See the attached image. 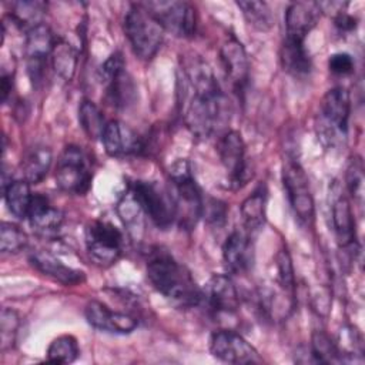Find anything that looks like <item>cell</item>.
Here are the masks:
<instances>
[{
  "label": "cell",
  "instance_id": "obj_15",
  "mask_svg": "<svg viewBox=\"0 0 365 365\" xmlns=\"http://www.w3.org/2000/svg\"><path fill=\"white\" fill-rule=\"evenodd\" d=\"M84 315L91 327L106 332L130 334L137 328V319L134 317L113 311L100 301H90L86 305Z\"/></svg>",
  "mask_w": 365,
  "mask_h": 365
},
{
  "label": "cell",
  "instance_id": "obj_36",
  "mask_svg": "<svg viewBox=\"0 0 365 365\" xmlns=\"http://www.w3.org/2000/svg\"><path fill=\"white\" fill-rule=\"evenodd\" d=\"M345 181H346V188L359 205H362L364 200V164L361 157H354L351 158L348 167H346V174H345Z\"/></svg>",
  "mask_w": 365,
  "mask_h": 365
},
{
  "label": "cell",
  "instance_id": "obj_1",
  "mask_svg": "<svg viewBox=\"0 0 365 365\" xmlns=\"http://www.w3.org/2000/svg\"><path fill=\"white\" fill-rule=\"evenodd\" d=\"M147 277L160 294L178 307L192 308L202 301V289L191 272L164 250L157 248L150 254Z\"/></svg>",
  "mask_w": 365,
  "mask_h": 365
},
{
  "label": "cell",
  "instance_id": "obj_41",
  "mask_svg": "<svg viewBox=\"0 0 365 365\" xmlns=\"http://www.w3.org/2000/svg\"><path fill=\"white\" fill-rule=\"evenodd\" d=\"M205 212L207 221L212 225H222L227 215V207L224 202L218 200H210L208 202H204L202 214Z\"/></svg>",
  "mask_w": 365,
  "mask_h": 365
},
{
  "label": "cell",
  "instance_id": "obj_39",
  "mask_svg": "<svg viewBox=\"0 0 365 365\" xmlns=\"http://www.w3.org/2000/svg\"><path fill=\"white\" fill-rule=\"evenodd\" d=\"M117 211H118V215H120V218L123 220V222L125 225L137 224V221H140V215L143 214V208L138 204V201H137L131 188H128L125 191V194L121 197V200L118 201Z\"/></svg>",
  "mask_w": 365,
  "mask_h": 365
},
{
  "label": "cell",
  "instance_id": "obj_18",
  "mask_svg": "<svg viewBox=\"0 0 365 365\" xmlns=\"http://www.w3.org/2000/svg\"><path fill=\"white\" fill-rule=\"evenodd\" d=\"M222 258L227 268L234 274H244L254 264V244L247 231H232L222 247Z\"/></svg>",
  "mask_w": 365,
  "mask_h": 365
},
{
  "label": "cell",
  "instance_id": "obj_43",
  "mask_svg": "<svg viewBox=\"0 0 365 365\" xmlns=\"http://www.w3.org/2000/svg\"><path fill=\"white\" fill-rule=\"evenodd\" d=\"M13 87V74H1V100L6 101Z\"/></svg>",
  "mask_w": 365,
  "mask_h": 365
},
{
  "label": "cell",
  "instance_id": "obj_9",
  "mask_svg": "<svg viewBox=\"0 0 365 365\" xmlns=\"http://www.w3.org/2000/svg\"><path fill=\"white\" fill-rule=\"evenodd\" d=\"M143 208V212L154 225L168 228L175 221V205L171 192L151 181H135L130 187Z\"/></svg>",
  "mask_w": 365,
  "mask_h": 365
},
{
  "label": "cell",
  "instance_id": "obj_32",
  "mask_svg": "<svg viewBox=\"0 0 365 365\" xmlns=\"http://www.w3.org/2000/svg\"><path fill=\"white\" fill-rule=\"evenodd\" d=\"M237 6L241 9L248 24H251L254 29L267 31L272 27L274 16L265 1H238Z\"/></svg>",
  "mask_w": 365,
  "mask_h": 365
},
{
  "label": "cell",
  "instance_id": "obj_28",
  "mask_svg": "<svg viewBox=\"0 0 365 365\" xmlns=\"http://www.w3.org/2000/svg\"><path fill=\"white\" fill-rule=\"evenodd\" d=\"M3 192H4L3 195H4V201L9 211L19 220L27 218L29 208L33 198V194L30 191V184L26 180L10 181L3 188Z\"/></svg>",
  "mask_w": 365,
  "mask_h": 365
},
{
  "label": "cell",
  "instance_id": "obj_13",
  "mask_svg": "<svg viewBox=\"0 0 365 365\" xmlns=\"http://www.w3.org/2000/svg\"><path fill=\"white\" fill-rule=\"evenodd\" d=\"M160 21L165 31L178 37H190L195 30V10L185 1L143 3Z\"/></svg>",
  "mask_w": 365,
  "mask_h": 365
},
{
  "label": "cell",
  "instance_id": "obj_23",
  "mask_svg": "<svg viewBox=\"0 0 365 365\" xmlns=\"http://www.w3.org/2000/svg\"><path fill=\"white\" fill-rule=\"evenodd\" d=\"M56 41L57 38L46 24H38L30 29L26 34V56L29 58V66H44Z\"/></svg>",
  "mask_w": 365,
  "mask_h": 365
},
{
  "label": "cell",
  "instance_id": "obj_4",
  "mask_svg": "<svg viewBox=\"0 0 365 365\" xmlns=\"http://www.w3.org/2000/svg\"><path fill=\"white\" fill-rule=\"evenodd\" d=\"M173 182V201L175 205V220L182 228L192 230L202 215L204 200L198 184L195 182L190 164L180 160L170 170Z\"/></svg>",
  "mask_w": 365,
  "mask_h": 365
},
{
  "label": "cell",
  "instance_id": "obj_29",
  "mask_svg": "<svg viewBox=\"0 0 365 365\" xmlns=\"http://www.w3.org/2000/svg\"><path fill=\"white\" fill-rule=\"evenodd\" d=\"M341 362L364 359V341L361 332L354 327H345L341 329L338 339L335 341Z\"/></svg>",
  "mask_w": 365,
  "mask_h": 365
},
{
  "label": "cell",
  "instance_id": "obj_20",
  "mask_svg": "<svg viewBox=\"0 0 365 365\" xmlns=\"http://www.w3.org/2000/svg\"><path fill=\"white\" fill-rule=\"evenodd\" d=\"M27 220L30 221V225L34 231L43 235H50L60 230L63 224V212L53 207L47 197L41 194H33Z\"/></svg>",
  "mask_w": 365,
  "mask_h": 365
},
{
  "label": "cell",
  "instance_id": "obj_35",
  "mask_svg": "<svg viewBox=\"0 0 365 365\" xmlns=\"http://www.w3.org/2000/svg\"><path fill=\"white\" fill-rule=\"evenodd\" d=\"M29 242L27 234L16 224L3 221L0 225V248L3 252L16 254Z\"/></svg>",
  "mask_w": 365,
  "mask_h": 365
},
{
  "label": "cell",
  "instance_id": "obj_30",
  "mask_svg": "<svg viewBox=\"0 0 365 365\" xmlns=\"http://www.w3.org/2000/svg\"><path fill=\"white\" fill-rule=\"evenodd\" d=\"M44 13L46 3L43 1H17L11 4V20L27 31L38 24H43L41 20Z\"/></svg>",
  "mask_w": 365,
  "mask_h": 365
},
{
  "label": "cell",
  "instance_id": "obj_40",
  "mask_svg": "<svg viewBox=\"0 0 365 365\" xmlns=\"http://www.w3.org/2000/svg\"><path fill=\"white\" fill-rule=\"evenodd\" d=\"M328 67L334 74L345 76L354 71L355 61L348 53H335L328 60Z\"/></svg>",
  "mask_w": 365,
  "mask_h": 365
},
{
  "label": "cell",
  "instance_id": "obj_26",
  "mask_svg": "<svg viewBox=\"0 0 365 365\" xmlns=\"http://www.w3.org/2000/svg\"><path fill=\"white\" fill-rule=\"evenodd\" d=\"M265 208H267V192L262 187L257 188L250 194L241 204V218L247 232L259 230L265 222Z\"/></svg>",
  "mask_w": 365,
  "mask_h": 365
},
{
  "label": "cell",
  "instance_id": "obj_42",
  "mask_svg": "<svg viewBox=\"0 0 365 365\" xmlns=\"http://www.w3.org/2000/svg\"><path fill=\"white\" fill-rule=\"evenodd\" d=\"M334 21L341 31H352L356 27L355 17L348 14L345 10H341L336 14H334Z\"/></svg>",
  "mask_w": 365,
  "mask_h": 365
},
{
  "label": "cell",
  "instance_id": "obj_6",
  "mask_svg": "<svg viewBox=\"0 0 365 365\" xmlns=\"http://www.w3.org/2000/svg\"><path fill=\"white\" fill-rule=\"evenodd\" d=\"M319 135L334 144L338 138H344L348 131L351 115L349 93L344 87L328 90L319 104Z\"/></svg>",
  "mask_w": 365,
  "mask_h": 365
},
{
  "label": "cell",
  "instance_id": "obj_17",
  "mask_svg": "<svg viewBox=\"0 0 365 365\" xmlns=\"http://www.w3.org/2000/svg\"><path fill=\"white\" fill-rule=\"evenodd\" d=\"M321 7L317 1H295L285 11V37L302 40L311 33L321 17Z\"/></svg>",
  "mask_w": 365,
  "mask_h": 365
},
{
  "label": "cell",
  "instance_id": "obj_38",
  "mask_svg": "<svg viewBox=\"0 0 365 365\" xmlns=\"http://www.w3.org/2000/svg\"><path fill=\"white\" fill-rule=\"evenodd\" d=\"M275 271H277V282L282 288L285 294H292L295 288V277L294 268L291 262V257L287 250H279L275 255Z\"/></svg>",
  "mask_w": 365,
  "mask_h": 365
},
{
  "label": "cell",
  "instance_id": "obj_21",
  "mask_svg": "<svg viewBox=\"0 0 365 365\" xmlns=\"http://www.w3.org/2000/svg\"><path fill=\"white\" fill-rule=\"evenodd\" d=\"M31 265L43 275L61 282L63 285H77L84 281V272L73 267L64 265L53 254L47 251H36L30 255Z\"/></svg>",
  "mask_w": 365,
  "mask_h": 365
},
{
  "label": "cell",
  "instance_id": "obj_2",
  "mask_svg": "<svg viewBox=\"0 0 365 365\" xmlns=\"http://www.w3.org/2000/svg\"><path fill=\"white\" fill-rule=\"evenodd\" d=\"M182 90V115L190 131L201 140L221 133L230 121V103L222 90L191 91L185 87Z\"/></svg>",
  "mask_w": 365,
  "mask_h": 365
},
{
  "label": "cell",
  "instance_id": "obj_31",
  "mask_svg": "<svg viewBox=\"0 0 365 365\" xmlns=\"http://www.w3.org/2000/svg\"><path fill=\"white\" fill-rule=\"evenodd\" d=\"M78 123L86 133V135L91 140L101 138L103 131L106 128V121L100 108L90 100H83L78 107Z\"/></svg>",
  "mask_w": 365,
  "mask_h": 365
},
{
  "label": "cell",
  "instance_id": "obj_5",
  "mask_svg": "<svg viewBox=\"0 0 365 365\" xmlns=\"http://www.w3.org/2000/svg\"><path fill=\"white\" fill-rule=\"evenodd\" d=\"M91 168L86 153L77 145H67L56 165L57 187L73 195H84L91 185Z\"/></svg>",
  "mask_w": 365,
  "mask_h": 365
},
{
  "label": "cell",
  "instance_id": "obj_37",
  "mask_svg": "<svg viewBox=\"0 0 365 365\" xmlns=\"http://www.w3.org/2000/svg\"><path fill=\"white\" fill-rule=\"evenodd\" d=\"M20 328V317L14 309L3 308L0 319V338H1V351L13 348L17 332Z\"/></svg>",
  "mask_w": 365,
  "mask_h": 365
},
{
  "label": "cell",
  "instance_id": "obj_22",
  "mask_svg": "<svg viewBox=\"0 0 365 365\" xmlns=\"http://www.w3.org/2000/svg\"><path fill=\"white\" fill-rule=\"evenodd\" d=\"M331 218L336 242L342 248H348L355 242V221L348 198L339 191L332 198Z\"/></svg>",
  "mask_w": 365,
  "mask_h": 365
},
{
  "label": "cell",
  "instance_id": "obj_14",
  "mask_svg": "<svg viewBox=\"0 0 365 365\" xmlns=\"http://www.w3.org/2000/svg\"><path fill=\"white\" fill-rule=\"evenodd\" d=\"M205 298L210 309L217 314H235L240 308V295L234 281L224 274L214 275L207 282L202 291V299Z\"/></svg>",
  "mask_w": 365,
  "mask_h": 365
},
{
  "label": "cell",
  "instance_id": "obj_25",
  "mask_svg": "<svg viewBox=\"0 0 365 365\" xmlns=\"http://www.w3.org/2000/svg\"><path fill=\"white\" fill-rule=\"evenodd\" d=\"M53 161V154L48 147L34 145L21 160V173L29 184L40 182L48 173Z\"/></svg>",
  "mask_w": 365,
  "mask_h": 365
},
{
  "label": "cell",
  "instance_id": "obj_19",
  "mask_svg": "<svg viewBox=\"0 0 365 365\" xmlns=\"http://www.w3.org/2000/svg\"><path fill=\"white\" fill-rule=\"evenodd\" d=\"M220 54L227 78L235 90H241L245 86L250 73L248 56L244 46L235 37H230L221 46Z\"/></svg>",
  "mask_w": 365,
  "mask_h": 365
},
{
  "label": "cell",
  "instance_id": "obj_10",
  "mask_svg": "<svg viewBox=\"0 0 365 365\" xmlns=\"http://www.w3.org/2000/svg\"><path fill=\"white\" fill-rule=\"evenodd\" d=\"M101 80L107 86V96L113 106L125 108L134 103L137 87L133 77L125 70L121 53L111 54L100 68Z\"/></svg>",
  "mask_w": 365,
  "mask_h": 365
},
{
  "label": "cell",
  "instance_id": "obj_3",
  "mask_svg": "<svg viewBox=\"0 0 365 365\" xmlns=\"http://www.w3.org/2000/svg\"><path fill=\"white\" fill-rule=\"evenodd\" d=\"M124 31L134 54L141 60L153 58L164 40V27L143 4H131L124 17Z\"/></svg>",
  "mask_w": 365,
  "mask_h": 365
},
{
  "label": "cell",
  "instance_id": "obj_24",
  "mask_svg": "<svg viewBox=\"0 0 365 365\" xmlns=\"http://www.w3.org/2000/svg\"><path fill=\"white\" fill-rule=\"evenodd\" d=\"M279 57L284 70L295 77L307 76L311 71L312 61L302 40L285 37L281 44Z\"/></svg>",
  "mask_w": 365,
  "mask_h": 365
},
{
  "label": "cell",
  "instance_id": "obj_7",
  "mask_svg": "<svg viewBox=\"0 0 365 365\" xmlns=\"http://www.w3.org/2000/svg\"><path fill=\"white\" fill-rule=\"evenodd\" d=\"M123 234L107 221H93L86 228V247L90 258L100 267L117 262L123 252Z\"/></svg>",
  "mask_w": 365,
  "mask_h": 365
},
{
  "label": "cell",
  "instance_id": "obj_34",
  "mask_svg": "<svg viewBox=\"0 0 365 365\" xmlns=\"http://www.w3.org/2000/svg\"><path fill=\"white\" fill-rule=\"evenodd\" d=\"M311 351L315 355L318 364H338L341 362L335 341L331 339L324 331H315L312 334Z\"/></svg>",
  "mask_w": 365,
  "mask_h": 365
},
{
  "label": "cell",
  "instance_id": "obj_8",
  "mask_svg": "<svg viewBox=\"0 0 365 365\" xmlns=\"http://www.w3.org/2000/svg\"><path fill=\"white\" fill-rule=\"evenodd\" d=\"M282 184L295 217L304 224H311L315 215V204L309 190L308 177L297 161H284Z\"/></svg>",
  "mask_w": 365,
  "mask_h": 365
},
{
  "label": "cell",
  "instance_id": "obj_11",
  "mask_svg": "<svg viewBox=\"0 0 365 365\" xmlns=\"http://www.w3.org/2000/svg\"><path fill=\"white\" fill-rule=\"evenodd\" d=\"M210 351L212 356L222 362L235 365L261 364L258 351L238 332L231 329H220L210 338Z\"/></svg>",
  "mask_w": 365,
  "mask_h": 365
},
{
  "label": "cell",
  "instance_id": "obj_16",
  "mask_svg": "<svg viewBox=\"0 0 365 365\" xmlns=\"http://www.w3.org/2000/svg\"><path fill=\"white\" fill-rule=\"evenodd\" d=\"M101 141L106 153L117 158L137 154L143 150V141L138 134L118 120H111L106 124Z\"/></svg>",
  "mask_w": 365,
  "mask_h": 365
},
{
  "label": "cell",
  "instance_id": "obj_27",
  "mask_svg": "<svg viewBox=\"0 0 365 365\" xmlns=\"http://www.w3.org/2000/svg\"><path fill=\"white\" fill-rule=\"evenodd\" d=\"M50 60H51V67L54 73L60 78L70 81L74 77L77 70L78 51L68 41L57 38L53 47V51L50 54Z\"/></svg>",
  "mask_w": 365,
  "mask_h": 365
},
{
  "label": "cell",
  "instance_id": "obj_33",
  "mask_svg": "<svg viewBox=\"0 0 365 365\" xmlns=\"http://www.w3.org/2000/svg\"><path fill=\"white\" fill-rule=\"evenodd\" d=\"M80 354L77 339L73 335H60L47 348V361L53 364H71Z\"/></svg>",
  "mask_w": 365,
  "mask_h": 365
},
{
  "label": "cell",
  "instance_id": "obj_12",
  "mask_svg": "<svg viewBox=\"0 0 365 365\" xmlns=\"http://www.w3.org/2000/svg\"><path fill=\"white\" fill-rule=\"evenodd\" d=\"M217 153L221 164L230 175L231 184L241 187L250 180L251 173L245 157V143L238 131H222L217 143Z\"/></svg>",
  "mask_w": 365,
  "mask_h": 365
}]
</instances>
